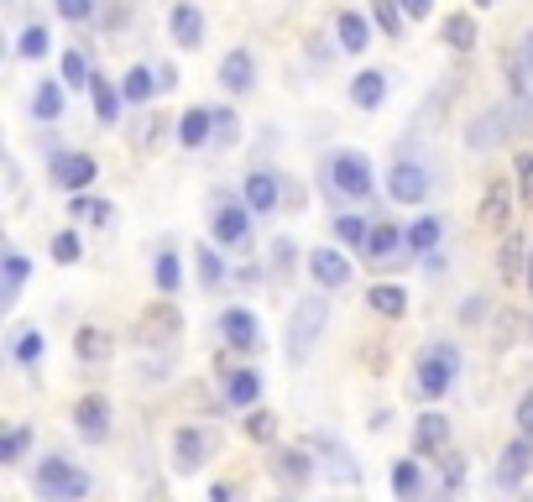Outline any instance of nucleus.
Returning a JSON list of instances; mask_svg holds the SVG:
<instances>
[{"mask_svg":"<svg viewBox=\"0 0 533 502\" xmlns=\"http://www.w3.org/2000/svg\"><path fill=\"white\" fill-rule=\"evenodd\" d=\"M21 283H27V262H21L16 251H6V288H0V293H6V304L21 293Z\"/></svg>","mask_w":533,"mask_h":502,"instance_id":"obj_37","label":"nucleus"},{"mask_svg":"<svg viewBox=\"0 0 533 502\" xmlns=\"http://www.w3.org/2000/svg\"><path fill=\"white\" fill-rule=\"evenodd\" d=\"M277 194H283V184H277L272 173H251L246 178V210L251 215H272L277 210Z\"/></svg>","mask_w":533,"mask_h":502,"instance_id":"obj_14","label":"nucleus"},{"mask_svg":"<svg viewBox=\"0 0 533 502\" xmlns=\"http://www.w3.org/2000/svg\"><path fill=\"white\" fill-rule=\"evenodd\" d=\"M528 251H533V246H523L518 236H507V241H502V251H497V267H502V278H513V272L523 267V257H528Z\"/></svg>","mask_w":533,"mask_h":502,"instance_id":"obj_31","label":"nucleus"},{"mask_svg":"<svg viewBox=\"0 0 533 502\" xmlns=\"http://www.w3.org/2000/svg\"><path fill=\"white\" fill-rule=\"evenodd\" d=\"M324 189L366 199V194H372V163H366L361 152H335L330 163H324Z\"/></svg>","mask_w":533,"mask_h":502,"instance_id":"obj_4","label":"nucleus"},{"mask_svg":"<svg viewBox=\"0 0 533 502\" xmlns=\"http://www.w3.org/2000/svg\"><path fill=\"white\" fill-rule=\"evenodd\" d=\"M272 471H277V476H288V482H304V476H309V455H304V450H283Z\"/></svg>","mask_w":533,"mask_h":502,"instance_id":"obj_32","label":"nucleus"},{"mask_svg":"<svg viewBox=\"0 0 533 502\" xmlns=\"http://www.w3.org/2000/svg\"><path fill=\"white\" fill-rule=\"evenodd\" d=\"M157 288L178 293V257H173V251H162V257H157Z\"/></svg>","mask_w":533,"mask_h":502,"instance_id":"obj_40","label":"nucleus"},{"mask_svg":"<svg viewBox=\"0 0 533 502\" xmlns=\"http://www.w3.org/2000/svg\"><path fill=\"white\" fill-rule=\"evenodd\" d=\"M95 110H100L105 126H115V121H121V89H115V84H95Z\"/></svg>","mask_w":533,"mask_h":502,"instance_id":"obj_30","label":"nucleus"},{"mask_svg":"<svg viewBox=\"0 0 533 502\" xmlns=\"http://www.w3.org/2000/svg\"><path fill=\"white\" fill-rule=\"evenodd\" d=\"M403 6V16H413V21H424L429 11H434V0H398Z\"/></svg>","mask_w":533,"mask_h":502,"instance_id":"obj_52","label":"nucleus"},{"mask_svg":"<svg viewBox=\"0 0 533 502\" xmlns=\"http://www.w3.org/2000/svg\"><path fill=\"white\" fill-rule=\"evenodd\" d=\"M53 257H58V262H79V236H74V231L53 236Z\"/></svg>","mask_w":533,"mask_h":502,"instance_id":"obj_44","label":"nucleus"},{"mask_svg":"<svg viewBox=\"0 0 533 502\" xmlns=\"http://www.w3.org/2000/svg\"><path fill=\"white\" fill-rule=\"evenodd\" d=\"M204 461V440H199V429H178V466L183 471H194Z\"/></svg>","mask_w":533,"mask_h":502,"instance_id":"obj_29","label":"nucleus"},{"mask_svg":"<svg viewBox=\"0 0 533 502\" xmlns=\"http://www.w3.org/2000/svg\"><path fill=\"white\" fill-rule=\"evenodd\" d=\"M27 429H11V435H6V445H0V461H21V450H27Z\"/></svg>","mask_w":533,"mask_h":502,"instance_id":"obj_46","label":"nucleus"},{"mask_svg":"<svg viewBox=\"0 0 533 502\" xmlns=\"http://www.w3.org/2000/svg\"><path fill=\"white\" fill-rule=\"evenodd\" d=\"M335 231H340V241H345V246H366V236H372V231H366V225H361L356 215H345V220L335 225Z\"/></svg>","mask_w":533,"mask_h":502,"instance_id":"obj_41","label":"nucleus"},{"mask_svg":"<svg viewBox=\"0 0 533 502\" xmlns=\"http://www.w3.org/2000/svg\"><path fill=\"white\" fill-rule=\"evenodd\" d=\"M518 429H523V435L533 440V387H528V393H523V403H518Z\"/></svg>","mask_w":533,"mask_h":502,"instance_id":"obj_49","label":"nucleus"},{"mask_svg":"<svg viewBox=\"0 0 533 502\" xmlns=\"http://www.w3.org/2000/svg\"><path fill=\"white\" fill-rule=\"evenodd\" d=\"M445 440H450V419L445 414H419V424H413V450L434 455V450H445Z\"/></svg>","mask_w":533,"mask_h":502,"instance_id":"obj_13","label":"nucleus"},{"mask_svg":"<svg viewBox=\"0 0 533 502\" xmlns=\"http://www.w3.org/2000/svg\"><path fill=\"white\" fill-rule=\"evenodd\" d=\"M476 6H497V0H476Z\"/></svg>","mask_w":533,"mask_h":502,"instance_id":"obj_54","label":"nucleus"},{"mask_svg":"<svg viewBox=\"0 0 533 502\" xmlns=\"http://www.w3.org/2000/svg\"><path fill=\"white\" fill-rule=\"evenodd\" d=\"M387 189H392V199L398 204H424V194H429V173L419 168V163H392V173H387Z\"/></svg>","mask_w":533,"mask_h":502,"instance_id":"obj_6","label":"nucleus"},{"mask_svg":"<svg viewBox=\"0 0 533 502\" xmlns=\"http://www.w3.org/2000/svg\"><path fill=\"white\" fill-rule=\"evenodd\" d=\"M246 231H251V210H220L215 215V241L236 246V241H246Z\"/></svg>","mask_w":533,"mask_h":502,"instance_id":"obj_19","label":"nucleus"},{"mask_svg":"<svg viewBox=\"0 0 533 502\" xmlns=\"http://www.w3.org/2000/svg\"><path fill=\"white\" fill-rule=\"evenodd\" d=\"M157 89H162V84H157V74H152V68H131V74L121 79V95H126L131 105H142V100H152V95H157Z\"/></svg>","mask_w":533,"mask_h":502,"instance_id":"obj_22","label":"nucleus"},{"mask_svg":"<svg viewBox=\"0 0 533 502\" xmlns=\"http://www.w3.org/2000/svg\"><path fill=\"white\" fill-rule=\"evenodd\" d=\"M63 79L84 89V79H89V58H84V53H68V58H63Z\"/></svg>","mask_w":533,"mask_h":502,"instance_id":"obj_42","label":"nucleus"},{"mask_svg":"<svg viewBox=\"0 0 533 502\" xmlns=\"http://www.w3.org/2000/svg\"><path fill=\"white\" fill-rule=\"evenodd\" d=\"M37 492H42V502H79V497H89V476L79 466L58 461V455H48L37 466Z\"/></svg>","mask_w":533,"mask_h":502,"instance_id":"obj_3","label":"nucleus"},{"mask_svg":"<svg viewBox=\"0 0 533 502\" xmlns=\"http://www.w3.org/2000/svg\"><path fill=\"white\" fill-rule=\"evenodd\" d=\"M210 121H215L210 110H189V116L178 121V142H183V147H204V136H210Z\"/></svg>","mask_w":533,"mask_h":502,"instance_id":"obj_25","label":"nucleus"},{"mask_svg":"<svg viewBox=\"0 0 533 502\" xmlns=\"http://www.w3.org/2000/svg\"><path fill=\"white\" fill-rule=\"evenodd\" d=\"M58 11L68 16V21H89L100 11V0H58Z\"/></svg>","mask_w":533,"mask_h":502,"instance_id":"obj_43","label":"nucleus"},{"mask_svg":"<svg viewBox=\"0 0 533 502\" xmlns=\"http://www.w3.org/2000/svg\"><path fill=\"white\" fill-rule=\"evenodd\" d=\"M220 84L230 89V95H246V89L257 84V63H251V53H246V48L225 53V63H220Z\"/></svg>","mask_w":533,"mask_h":502,"instance_id":"obj_11","label":"nucleus"},{"mask_svg":"<svg viewBox=\"0 0 533 502\" xmlns=\"http://www.w3.org/2000/svg\"><path fill=\"white\" fill-rule=\"evenodd\" d=\"M340 48L345 53H361L366 48V21L356 11H340Z\"/></svg>","mask_w":533,"mask_h":502,"instance_id":"obj_27","label":"nucleus"},{"mask_svg":"<svg viewBox=\"0 0 533 502\" xmlns=\"http://www.w3.org/2000/svg\"><path fill=\"white\" fill-rule=\"evenodd\" d=\"M377 27L387 32V37H403V6H398V0H377Z\"/></svg>","mask_w":533,"mask_h":502,"instance_id":"obj_33","label":"nucleus"},{"mask_svg":"<svg viewBox=\"0 0 533 502\" xmlns=\"http://www.w3.org/2000/svg\"><path fill=\"white\" fill-rule=\"evenodd\" d=\"M445 42H450L455 53H471L476 48V21L471 16H450L445 21Z\"/></svg>","mask_w":533,"mask_h":502,"instance_id":"obj_26","label":"nucleus"},{"mask_svg":"<svg viewBox=\"0 0 533 502\" xmlns=\"http://www.w3.org/2000/svg\"><path fill=\"white\" fill-rule=\"evenodd\" d=\"M199 272H204V283H215L225 267H220V257H215V251H199Z\"/></svg>","mask_w":533,"mask_h":502,"instance_id":"obj_50","label":"nucleus"},{"mask_svg":"<svg viewBox=\"0 0 533 502\" xmlns=\"http://www.w3.org/2000/svg\"><path fill=\"white\" fill-rule=\"evenodd\" d=\"M74 351H79V361H105L110 356V335L105 330H79Z\"/></svg>","mask_w":533,"mask_h":502,"instance_id":"obj_28","label":"nucleus"},{"mask_svg":"<svg viewBox=\"0 0 533 502\" xmlns=\"http://www.w3.org/2000/svg\"><path fill=\"white\" fill-rule=\"evenodd\" d=\"M507 220H513V194H507V184H486V199H481V225L502 231Z\"/></svg>","mask_w":533,"mask_h":502,"instance_id":"obj_15","label":"nucleus"},{"mask_svg":"<svg viewBox=\"0 0 533 502\" xmlns=\"http://www.w3.org/2000/svg\"><path fill=\"white\" fill-rule=\"evenodd\" d=\"M68 215H74V220H105V215H110V204H105V199H89V194H74Z\"/></svg>","mask_w":533,"mask_h":502,"instance_id":"obj_36","label":"nucleus"},{"mask_svg":"<svg viewBox=\"0 0 533 502\" xmlns=\"http://www.w3.org/2000/svg\"><path fill=\"white\" fill-rule=\"evenodd\" d=\"M95 173H100V163L89 152H68V157H58L53 163V184H63V189H89L95 184Z\"/></svg>","mask_w":533,"mask_h":502,"instance_id":"obj_8","label":"nucleus"},{"mask_svg":"<svg viewBox=\"0 0 533 502\" xmlns=\"http://www.w3.org/2000/svg\"><path fill=\"white\" fill-rule=\"evenodd\" d=\"M398 246H403V231H398V225H372V236H366V257H372V262H392V257H398Z\"/></svg>","mask_w":533,"mask_h":502,"instance_id":"obj_16","label":"nucleus"},{"mask_svg":"<svg viewBox=\"0 0 533 502\" xmlns=\"http://www.w3.org/2000/svg\"><path fill=\"white\" fill-rule=\"evenodd\" d=\"M58 110H63L58 84H42V89H37V116H42V121H58Z\"/></svg>","mask_w":533,"mask_h":502,"instance_id":"obj_39","label":"nucleus"},{"mask_svg":"<svg viewBox=\"0 0 533 502\" xmlns=\"http://www.w3.org/2000/svg\"><path fill=\"white\" fill-rule=\"evenodd\" d=\"M528 288H533V251H528Z\"/></svg>","mask_w":533,"mask_h":502,"instance_id":"obj_53","label":"nucleus"},{"mask_svg":"<svg viewBox=\"0 0 533 502\" xmlns=\"http://www.w3.org/2000/svg\"><path fill=\"white\" fill-rule=\"evenodd\" d=\"M162 126H168V121H162V116H147V121H142V131H136V142H142V147H157V136H162Z\"/></svg>","mask_w":533,"mask_h":502,"instance_id":"obj_48","label":"nucleus"},{"mask_svg":"<svg viewBox=\"0 0 533 502\" xmlns=\"http://www.w3.org/2000/svg\"><path fill=\"white\" fill-rule=\"evenodd\" d=\"M11 351H16V361H27V367H32V361L42 356V335L37 330H16V346Z\"/></svg>","mask_w":533,"mask_h":502,"instance_id":"obj_38","label":"nucleus"},{"mask_svg":"<svg viewBox=\"0 0 533 502\" xmlns=\"http://www.w3.org/2000/svg\"><path fill=\"white\" fill-rule=\"evenodd\" d=\"M225 393H230V403H236V408H251V403H257V393H262V377L257 372H230Z\"/></svg>","mask_w":533,"mask_h":502,"instance_id":"obj_24","label":"nucleus"},{"mask_svg":"<svg viewBox=\"0 0 533 502\" xmlns=\"http://www.w3.org/2000/svg\"><path fill=\"white\" fill-rule=\"evenodd\" d=\"M309 267H314L319 288H345V283H351V262H345L340 251H330V246H324V251H314V257H309Z\"/></svg>","mask_w":533,"mask_h":502,"instance_id":"obj_12","label":"nucleus"},{"mask_svg":"<svg viewBox=\"0 0 533 502\" xmlns=\"http://www.w3.org/2000/svg\"><path fill=\"white\" fill-rule=\"evenodd\" d=\"M324 319H330V299H324V293H309L304 304H293V319H288V361H309V351L319 346V335H324Z\"/></svg>","mask_w":533,"mask_h":502,"instance_id":"obj_1","label":"nucleus"},{"mask_svg":"<svg viewBox=\"0 0 533 502\" xmlns=\"http://www.w3.org/2000/svg\"><path fill=\"white\" fill-rule=\"evenodd\" d=\"M518 184H523V204H528V210H533V157H518Z\"/></svg>","mask_w":533,"mask_h":502,"instance_id":"obj_47","label":"nucleus"},{"mask_svg":"<svg viewBox=\"0 0 533 502\" xmlns=\"http://www.w3.org/2000/svg\"><path fill=\"white\" fill-rule=\"evenodd\" d=\"M502 74H507V89H513V100H518V105H533V32H523L513 48H507Z\"/></svg>","mask_w":533,"mask_h":502,"instance_id":"obj_5","label":"nucleus"},{"mask_svg":"<svg viewBox=\"0 0 533 502\" xmlns=\"http://www.w3.org/2000/svg\"><path fill=\"white\" fill-rule=\"evenodd\" d=\"M528 466H533V440L523 435V440H513L502 450V461H497V482L502 487H518L523 476H528Z\"/></svg>","mask_w":533,"mask_h":502,"instance_id":"obj_10","label":"nucleus"},{"mask_svg":"<svg viewBox=\"0 0 533 502\" xmlns=\"http://www.w3.org/2000/svg\"><path fill=\"white\" fill-rule=\"evenodd\" d=\"M246 435H251V440H272V435H277V419H272V414H251V419H246Z\"/></svg>","mask_w":533,"mask_h":502,"instance_id":"obj_45","label":"nucleus"},{"mask_svg":"<svg viewBox=\"0 0 533 502\" xmlns=\"http://www.w3.org/2000/svg\"><path fill=\"white\" fill-rule=\"evenodd\" d=\"M455 377H460V351L455 346H434V351L419 356V367H413V393L439 398V393H450Z\"/></svg>","mask_w":533,"mask_h":502,"instance_id":"obj_2","label":"nucleus"},{"mask_svg":"<svg viewBox=\"0 0 533 502\" xmlns=\"http://www.w3.org/2000/svg\"><path fill=\"white\" fill-rule=\"evenodd\" d=\"M408 246H413V251H434V246H439V220L424 215V220L408 231Z\"/></svg>","mask_w":533,"mask_h":502,"instance_id":"obj_34","label":"nucleus"},{"mask_svg":"<svg viewBox=\"0 0 533 502\" xmlns=\"http://www.w3.org/2000/svg\"><path fill=\"white\" fill-rule=\"evenodd\" d=\"M392 487H398L403 502H419V497H424V471H419V461H398V466H392Z\"/></svg>","mask_w":533,"mask_h":502,"instance_id":"obj_20","label":"nucleus"},{"mask_svg":"<svg viewBox=\"0 0 533 502\" xmlns=\"http://www.w3.org/2000/svg\"><path fill=\"white\" fill-rule=\"evenodd\" d=\"M74 429L89 440V445H100V440H110V403L105 398H79V408H74Z\"/></svg>","mask_w":533,"mask_h":502,"instance_id":"obj_7","label":"nucleus"},{"mask_svg":"<svg viewBox=\"0 0 533 502\" xmlns=\"http://www.w3.org/2000/svg\"><path fill=\"white\" fill-rule=\"evenodd\" d=\"M366 299H372V309H377V314H387V319H398V314L408 309V293H403L398 283H377L372 293H366Z\"/></svg>","mask_w":533,"mask_h":502,"instance_id":"obj_23","label":"nucleus"},{"mask_svg":"<svg viewBox=\"0 0 533 502\" xmlns=\"http://www.w3.org/2000/svg\"><path fill=\"white\" fill-rule=\"evenodd\" d=\"M48 27H27V32H21V42H16V53L21 58H42V53H48Z\"/></svg>","mask_w":533,"mask_h":502,"instance_id":"obj_35","label":"nucleus"},{"mask_svg":"<svg viewBox=\"0 0 533 502\" xmlns=\"http://www.w3.org/2000/svg\"><path fill=\"white\" fill-rule=\"evenodd\" d=\"M173 37L183 42V48H199L204 42V16L194 6H173Z\"/></svg>","mask_w":533,"mask_h":502,"instance_id":"obj_17","label":"nucleus"},{"mask_svg":"<svg viewBox=\"0 0 533 502\" xmlns=\"http://www.w3.org/2000/svg\"><path fill=\"white\" fill-rule=\"evenodd\" d=\"M215 136H220V142L236 136V116H230V110H215Z\"/></svg>","mask_w":533,"mask_h":502,"instance_id":"obj_51","label":"nucleus"},{"mask_svg":"<svg viewBox=\"0 0 533 502\" xmlns=\"http://www.w3.org/2000/svg\"><path fill=\"white\" fill-rule=\"evenodd\" d=\"M351 100H356L361 110H377V105L387 100V74H361V79L351 84Z\"/></svg>","mask_w":533,"mask_h":502,"instance_id":"obj_21","label":"nucleus"},{"mask_svg":"<svg viewBox=\"0 0 533 502\" xmlns=\"http://www.w3.org/2000/svg\"><path fill=\"white\" fill-rule=\"evenodd\" d=\"M262 325H257V314H251V309H225L220 314V335L230 340V346H236V351H257V335Z\"/></svg>","mask_w":533,"mask_h":502,"instance_id":"obj_9","label":"nucleus"},{"mask_svg":"<svg viewBox=\"0 0 533 502\" xmlns=\"http://www.w3.org/2000/svg\"><path fill=\"white\" fill-rule=\"evenodd\" d=\"M507 121H513V110H486V116H481V121L471 126V147H492L502 131H513Z\"/></svg>","mask_w":533,"mask_h":502,"instance_id":"obj_18","label":"nucleus"}]
</instances>
